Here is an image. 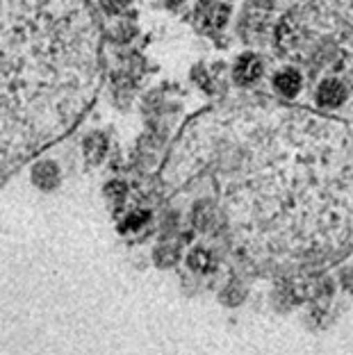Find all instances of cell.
<instances>
[{
    "label": "cell",
    "mask_w": 353,
    "mask_h": 355,
    "mask_svg": "<svg viewBox=\"0 0 353 355\" xmlns=\"http://www.w3.org/2000/svg\"><path fill=\"white\" fill-rule=\"evenodd\" d=\"M32 182L42 189H51L60 182V168L51 159H44V162H37L32 166Z\"/></svg>",
    "instance_id": "5b68a950"
},
{
    "label": "cell",
    "mask_w": 353,
    "mask_h": 355,
    "mask_svg": "<svg viewBox=\"0 0 353 355\" xmlns=\"http://www.w3.org/2000/svg\"><path fill=\"white\" fill-rule=\"evenodd\" d=\"M264 73V62L255 53H242L232 67V80L237 87H251L255 85Z\"/></svg>",
    "instance_id": "7a4b0ae2"
},
{
    "label": "cell",
    "mask_w": 353,
    "mask_h": 355,
    "mask_svg": "<svg viewBox=\"0 0 353 355\" xmlns=\"http://www.w3.org/2000/svg\"><path fill=\"white\" fill-rule=\"evenodd\" d=\"M130 3L132 0H101V7L107 14H119V12H123Z\"/></svg>",
    "instance_id": "ba28073f"
},
{
    "label": "cell",
    "mask_w": 353,
    "mask_h": 355,
    "mask_svg": "<svg viewBox=\"0 0 353 355\" xmlns=\"http://www.w3.org/2000/svg\"><path fill=\"white\" fill-rule=\"evenodd\" d=\"M83 148H85V157L89 159V162H101V159L105 157L107 148H110L107 137L103 135V132L87 135L85 141H83Z\"/></svg>",
    "instance_id": "8992f818"
},
{
    "label": "cell",
    "mask_w": 353,
    "mask_h": 355,
    "mask_svg": "<svg viewBox=\"0 0 353 355\" xmlns=\"http://www.w3.org/2000/svg\"><path fill=\"white\" fill-rule=\"evenodd\" d=\"M303 89V76L301 71H296L292 67L276 71L274 76V92L283 98H296Z\"/></svg>",
    "instance_id": "277c9868"
},
{
    "label": "cell",
    "mask_w": 353,
    "mask_h": 355,
    "mask_svg": "<svg viewBox=\"0 0 353 355\" xmlns=\"http://www.w3.org/2000/svg\"><path fill=\"white\" fill-rule=\"evenodd\" d=\"M347 96H349V92L340 78H324L315 89V103L324 110L342 107L344 101H347Z\"/></svg>",
    "instance_id": "3957f363"
},
{
    "label": "cell",
    "mask_w": 353,
    "mask_h": 355,
    "mask_svg": "<svg viewBox=\"0 0 353 355\" xmlns=\"http://www.w3.org/2000/svg\"><path fill=\"white\" fill-rule=\"evenodd\" d=\"M98 80L85 0H0V187L74 130Z\"/></svg>",
    "instance_id": "6da1fadb"
},
{
    "label": "cell",
    "mask_w": 353,
    "mask_h": 355,
    "mask_svg": "<svg viewBox=\"0 0 353 355\" xmlns=\"http://www.w3.org/2000/svg\"><path fill=\"white\" fill-rule=\"evenodd\" d=\"M228 14H230V7L226 3H212L205 7L203 21L210 30H221L228 23Z\"/></svg>",
    "instance_id": "52a82bcc"
},
{
    "label": "cell",
    "mask_w": 353,
    "mask_h": 355,
    "mask_svg": "<svg viewBox=\"0 0 353 355\" xmlns=\"http://www.w3.org/2000/svg\"><path fill=\"white\" fill-rule=\"evenodd\" d=\"M169 3H173V5H180V3H184V0H169Z\"/></svg>",
    "instance_id": "9c48e42d"
}]
</instances>
